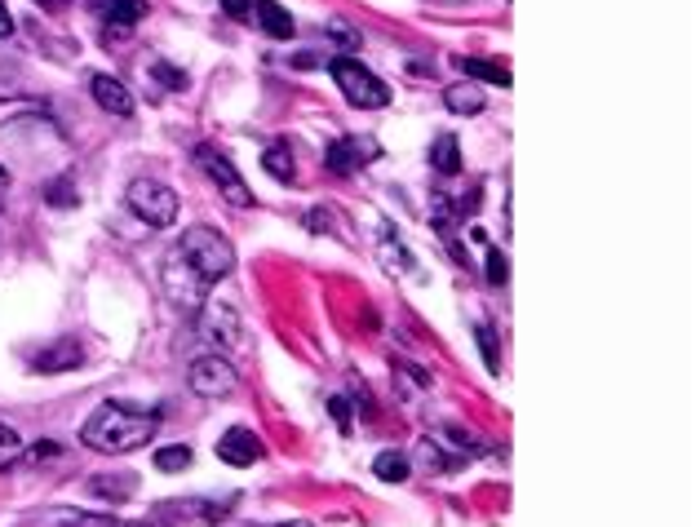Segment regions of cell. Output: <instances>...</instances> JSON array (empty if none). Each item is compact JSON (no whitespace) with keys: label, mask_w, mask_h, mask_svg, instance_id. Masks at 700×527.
<instances>
[{"label":"cell","mask_w":700,"mask_h":527,"mask_svg":"<svg viewBox=\"0 0 700 527\" xmlns=\"http://www.w3.org/2000/svg\"><path fill=\"white\" fill-rule=\"evenodd\" d=\"M129 209L138 213V222L164 231V226L178 222V195L156 178H138V182H129Z\"/></svg>","instance_id":"obj_6"},{"label":"cell","mask_w":700,"mask_h":527,"mask_svg":"<svg viewBox=\"0 0 700 527\" xmlns=\"http://www.w3.org/2000/svg\"><path fill=\"white\" fill-rule=\"evenodd\" d=\"M151 80H160L164 89H187V71L169 67V62H151Z\"/></svg>","instance_id":"obj_25"},{"label":"cell","mask_w":700,"mask_h":527,"mask_svg":"<svg viewBox=\"0 0 700 527\" xmlns=\"http://www.w3.org/2000/svg\"><path fill=\"white\" fill-rule=\"evenodd\" d=\"M18 457H23V439H18V434L9 430L5 421H0V470H5V465H14Z\"/></svg>","instance_id":"obj_22"},{"label":"cell","mask_w":700,"mask_h":527,"mask_svg":"<svg viewBox=\"0 0 700 527\" xmlns=\"http://www.w3.org/2000/svg\"><path fill=\"white\" fill-rule=\"evenodd\" d=\"M218 5L226 9V18H249V5H253V0H218Z\"/></svg>","instance_id":"obj_30"},{"label":"cell","mask_w":700,"mask_h":527,"mask_svg":"<svg viewBox=\"0 0 700 527\" xmlns=\"http://www.w3.org/2000/svg\"><path fill=\"white\" fill-rule=\"evenodd\" d=\"M182 257L200 271L209 284H218V279H226L235 271V248L226 235H218L213 226H191V231H182V240L173 244Z\"/></svg>","instance_id":"obj_2"},{"label":"cell","mask_w":700,"mask_h":527,"mask_svg":"<svg viewBox=\"0 0 700 527\" xmlns=\"http://www.w3.org/2000/svg\"><path fill=\"white\" fill-rule=\"evenodd\" d=\"M187 386H191L200 399H226L235 386H240V372H235L231 359L213 350V355H200V359L191 364Z\"/></svg>","instance_id":"obj_8"},{"label":"cell","mask_w":700,"mask_h":527,"mask_svg":"<svg viewBox=\"0 0 700 527\" xmlns=\"http://www.w3.org/2000/svg\"><path fill=\"white\" fill-rule=\"evenodd\" d=\"M160 284H164V293H169V302L182 306V310H200L204 302H209V288H213L209 279H204V275L187 262V257L178 253V248H169V253H164Z\"/></svg>","instance_id":"obj_4"},{"label":"cell","mask_w":700,"mask_h":527,"mask_svg":"<svg viewBox=\"0 0 700 527\" xmlns=\"http://www.w3.org/2000/svg\"><path fill=\"white\" fill-rule=\"evenodd\" d=\"M262 169L271 173L275 182H284V186H288V182H297V164H293V151H288L284 142H271V147L262 151Z\"/></svg>","instance_id":"obj_15"},{"label":"cell","mask_w":700,"mask_h":527,"mask_svg":"<svg viewBox=\"0 0 700 527\" xmlns=\"http://www.w3.org/2000/svg\"><path fill=\"white\" fill-rule=\"evenodd\" d=\"M444 5H461V0H444Z\"/></svg>","instance_id":"obj_38"},{"label":"cell","mask_w":700,"mask_h":527,"mask_svg":"<svg viewBox=\"0 0 700 527\" xmlns=\"http://www.w3.org/2000/svg\"><path fill=\"white\" fill-rule=\"evenodd\" d=\"M45 200L54 204V209H71V204H76L80 195H76V186H71V182L63 178V182H49V186H45Z\"/></svg>","instance_id":"obj_24"},{"label":"cell","mask_w":700,"mask_h":527,"mask_svg":"<svg viewBox=\"0 0 700 527\" xmlns=\"http://www.w3.org/2000/svg\"><path fill=\"white\" fill-rule=\"evenodd\" d=\"M5 36H14V14H9V5L0 0V40Z\"/></svg>","instance_id":"obj_32"},{"label":"cell","mask_w":700,"mask_h":527,"mask_svg":"<svg viewBox=\"0 0 700 527\" xmlns=\"http://www.w3.org/2000/svg\"><path fill=\"white\" fill-rule=\"evenodd\" d=\"M0 186H9V169H5V164H0Z\"/></svg>","instance_id":"obj_34"},{"label":"cell","mask_w":700,"mask_h":527,"mask_svg":"<svg viewBox=\"0 0 700 527\" xmlns=\"http://www.w3.org/2000/svg\"><path fill=\"white\" fill-rule=\"evenodd\" d=\"M40 5H45V9H63L67 0H40Z\"/></svg>","instance_id":"obj_33"},{"label":"cell","mask_w":700,"mask_h":527,"mask_svg":"<svg viewBox=\"0 0 700 527\" xmlns=\"http://www.w3.org/2000/svg\"><path fill=\"white\" fill-rule=\"evenodd\" d=\"M444 102H448V111H457V116H479L488 102H483V89H475L466 80V85H448L444 89Z\"/></svg>","instance_id":"obj_16"},{"label":"cell","mask_w":700,"mask_h":527,"mask_svg":"<svg viewBox=\"0 0 700 527\" xmlns=\"http://www.w3.org/2000/svg\"><path fill=\"white\" fill-rule=\"evenodd\" d=\"M187 465H191V448H182V443L156 452V470H164V474H178V470H187Z\"/></svg>","instance_id":"obj_20"},{"label":"cell","mask_w":700,"mask_h":527,"mask_svg":"<svg viewBox=\"0 0 700 527\" xmlns=\"http://www.w3.org/2000/svg\"><path fill=\"white\" fill-rule=\"evenodd\" d=\"M333 80H337V89L346 93V102L350 107H359V111H382L390 107V85L382 76H373V71L364 67L359 58H333Z\"/></svg>","instance_id":"obj_3"},{"label":"cell","mask_w":700,"mask_h":527,"mask_svg":"<svg viewBox=\"0 0 700 527\" xmlns=\"http://www.w3.org/2000/svg\"><path fill=\"white\" fill-rule=\"evenodd\" d=\"M328 36H333V40H342L346 49H359V31H350L346 23H328Z\"/></svg>","instance_id":"obj_27"},{"label":"cell","mask_w":700,"mask_h":527,"mask_svg":"<svg viewBox=\"0 0 700 527\" xmlns=\"http://www.w3.org/2000/svg\"><path fill=\"white\" fill-rule=\"evenodd\" d=\"M373 474L386 483H404L408 479V457H399V452H382V457L373 461Z\"/></svg>","instance_id":"obj_19"},{"label":"cell","mask_w":700,"mask_h":527,"mask_svg":"<svg viewBox=\"0 0 700 527\" xmlns=\"http://www.w3.org/2000/svg\"><path fill=\"white\" fill-rule=\"evenodd\" d=\"M475 337H479V350H483V364L488 368H501V350H497V333H492L488 324H479L475 328Z\"/></svg>","instance_id":"obj_26"},{"label":"cell","mask_w":700,"mask_h":527,"mask_svg":"<svg viewBox=\"0 0 700 527\" xmlns=\"http://www.w3.org/2000/svg\"><path fill=\"white\" fill-rule=\"evenodd\" d=\"M58 452H63V448H58V443H54V439H40V443H36V448H32V452H27V461H45V457H58Z\"/></svg>","instance_id":"obj_28"},{"label":"cell","mask_w":700,"mask_h":527,"mask_svg":"<svg viewBox=\"0 0 700 527\" xmlns=\"http://www.w3.org/2000/svg\"><path fill=\"white\" fill-rule=\"evenodd\" d=\"M191 155H195V169H200L204 178H209V182L226 195V204H235V209H249V204H253V191L244 186V178L235 173V164L226 160V155L213 147V142H200V147H195Z\"/></svg>","instance_id":"obj_5"},{"label":"cell","mask_w":700,"mask_h":527,"mask_svg":"<svg viewBox=\"0 0 700 527\" xmlns=\"http://www.w3.org/2000/svg\"><path fill=\"white\" fill-rule=\"evenodd\" d=\"M262 439H257L253 430H244V426H231L218 439V457L226 465H235V470H244V465H253V461H262Z\"/></svg>","instance_id":"obj_9"},{"label":"cell","mask_w":700,"mask_h":527,"mask_svg":"<svg viewBox=\"0 0 700 527\" xmlns=\"http://www.w3.org/2000/svg\"><path fill=\"white\" fill-rule=\"evenodd\" d=\"M430 164H435V173H444V178L461 173V147H457V138H452V133L435 138V147H430Z\"/></svg>","instance_id":"obj_18"},{"label":"cell","mask_w":700,"mask_h":527,"mask_svg":"<svg viewBox=\"0 0 700 527\" xmlns=\"http://www.w3.org/2000/svg\"><path fill=\"white\" fill-rule=\"evenodd\" d=\"M483 275H488L492 288H501L510 279V257L501 253V248H488V271H483Z\"/></svg>","instance_id":"obj_23"},{"label":"cell","mask_w":700,"mask_h":527,"mask_svg":"<svg viewBox=\"0 0 700 527\" xmlns=\"http://www.w3.org/2000/svg\"><path fill=\"white\" fill-rule=\"evenodd\" d=\"M156 430H160L156 412L129 408V403H102L94 417L85 421V430H80V443H89L94 452L120 457V452H133V448H142V443H151Z\"/></svg>","instance_id":"obj_1"},{"label":"cell","mask_w":700,"mask_h":527,"mask_svg":"<svg viewBox=\"0 0 700 527\" xmlns=\"http://www.w3.org/2000/svg\"><path fill=\"white\" fill-rule=\"evenodd\" d=\"M89 488H94L98 496H116V501H125V496H133V474H125V483H116V474H98Z\"/></svg>","instance_id":"obj_21"},{"label":"cell","mask_w":700,"mask_h":527,"mask_svg":"<svg viewBox=\"0 0 700 527\" xmlns=\"http://www.w3.org/2000/svg\"><path fill=\"white\" fill-rule=\"evenodd\" d=\"M195 337H200L204 346H213V350L240 346V337H244L240 310H235L231 302H204L200 310H195Z\"/></svg>","instance_id":"obj_7"},{"label":"cell","mask_w":700,"mask_h":527,"mask_svg":"<svg viewBox=\"0 0 700 527\" xmlns=\"http://www.w3.org/2000/svg\"><path fill=\"white\" fill-rule=\"evenodd\" d=\"M306 226H311V231H324V226H333V213L311 209V213H306Z\"/></svg>","instance_id":"obj_31"},{"label":"cell","mask_w":700,"mask_h":527,"mask_svg":"<svg viewBox=\"0 0 700 527\" xmlns=\"http://www.w3.org/2000/svg\"><path fill=\"white\" fill-rule=\"evenodd\" d=\"M328 408H333V421H337V426H342V430H350V403H346L342 395H337L333 403H328Z\"/></svg>","instance_id":"obj_29"},{"label":"cell","mask_w":700,"mask_h":527,"mask_svg":"<svg viewBox=\"0 0 700 527\" xmlns=\"http://www.w3.org/2000/svg\"><path fill=\"white\" fill-rule=\"evenodd\" d=\"M222 527H253V523H222Z\"/></svg>","instance_id":"obj_37"},{"label":"cell","mask_w":700,"mask_h":527,"mask_svg":"<svg viewBox=\"0 0 700 527\" xmlns=\"http://www.w3.org/2000/svg\"><path fill=\"white\" fill-rule=\"evenodd\" d=\"M102 18L116 27H138L147 18V5L142 0H102Z\"/></svg>","instance_id":"obj_17"},{"label":"cell","mask_w":700,"mask_h":527,"mask_svg":"<svg viewBox=\"0 0 700 527\" xmlns=\"http://www.w3.org/2000/svg\"><path fill=\"white\" fill-rule=\"evenodd\" d=\"M249 14L257 18V27H262L266 36H275V40H288V36H293V18H288V9L275 5V0H253Z\"/></svg>","instance_id":"obj_13"},{"label":"cell","mask_w":700,"mask_h":527,"mask_svg":"<svg viewBox=\"0 0 700 527\" xmlns=\"http://www.w3.org/2000/svg\"><path fill=\"white\" fill-rule=\"evenodd\" d=\"M377 147L373 142H359V138H337V142H328V151H324V164L337 173V178H350V173H359L364 169V155H373Z\"/></svg>","instance_id":"obj_11"},{"label":"cell","mask_w":700,"mask_h":527,"mask_svg":"<svg viewBox=\"0 0 700 527\" xmlns=\"http://www.w3.org/2000/svg\"><path fill=\"white\" fill-rule=\"evenodd\" d=\"M280 527H311V523H280Z\"/></svg>","instance_id":"obj_36"},{"label":"cell","mask_w":700,"mask_h":527,"mask_svg":"<svg viewBox=\"0 0 700 527\" xmlns=\"http://www.w3.org/2000/svg\"><path fill=\"white\" fill-rule=\"evenodd\" d=\"M80 364H85V350H80L76 337H54L45 350H36V355H32L36 372H71Z\"/></svg>","instance_id":"obj_10"},{"label":"cell","mask_w":700,"mask_h":527,"mask_svg":"<svg viewBox=\"0 0 700 527\" xmlns=\"http://www.w3.org/2000/svg\"><path fill=\"white\" fill-rule=\"evenodd\" d=\"M142 527H169V523H160V519H147V523H142Z\"/></svg>","instance_id":"obj_35"},{"label":"cell","mask_w":700,"mask_h":527,"mask_svg":"<svg viewBox=\"0 0 700 527\" xmlns=\"http://www.w3.org/2000/svg\"><path fill=\"white\" fill-rule=\"evenodd\" d=\"M457 67H461V76L483 80V85H501V89L514 85L510 67H501V62H488V58H457Z\"/></svg>","instance_id":"obj_14"},{"label":"cell","mask_w":700,"mask_h":527,"mask_svg":"<svg viewBox=\"0 0 700 527\" xmlns=\"http://www.w3.org/2000/svg\"><path fill=\"white\" fill-rule=\"evenodd\" d=\"M89 93H94V102L107 111V116H120V120L133 116V93L120 85L116 76H107V71H98V76L89 80Z\"/></svg>","instance_id":"obj_12"}]
</instances>
